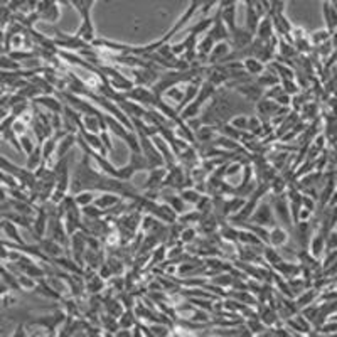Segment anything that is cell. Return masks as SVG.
<instances>
[{
  "label": "cell",
  "mask_w": 337,
  "mask_h": 337,
  "mask_svg": "<svg viewBox=\"0 0 337 337\" xmlns=\"http://www.w3.org/2000/svg\"><path fill=\"white\" fill-rule=\"evenodd\" d=\"M73 7H75L79 15H81V26L76 30V38L86 41L88 44H93L95 38V29H93V22H91V7L95 5V0H75V2H69Z\"/></svg>",
  "instance_id": "cell-1"
},
{
  "label": "cell",
  "mask_w": 337,
  "mask_h": 337,
  "mask_svg": "<svg viewBox=\"0 0 337 337\" xmlns=\"http://www.w3.org/2000/svg\"><path fill=\"white\" fill-rule=\"evenodd\" d=\"M248 221L253 224L263 226V228H273V226H277V219H275L272 202L265 198H261Z\"/></svg>",
  "instance_id": "cell-2"
},
{
  "label": "cell",
  "mask_w": 337,
  "mask_h": 337,
  "mask_svg": "<svg viewBox=\"0 0 337 337\" xmlns=\"http://www.w3.org/2000/svg\"><path fill=\"white\" fill-rule=\"evenodd\" d=\"M142 170H150L149 161H147L142 152H130V162H128L125 167L118 169V179L130 181L133 174L142 172Z\"/></svg>",
  "instance_id": "cell-3"
},
{
  "label": "cell",
  "mask_w": 337,
  "mask_h": 337,
  "mask_svg": "<svg viewBox=\"0 0 337 337\" xmlns=\"http://www.w3.org/2000/svg\"><path fill=\"white\" fill-rule=\"evenodd\" d=\"M138 135V142H140V150L142 154L145 155V158L149 161L150 165V170L152 169H158V167H165V162H164V157L161 152L157 150V147L154 145L150 137H147L144 133H137Z\"/></svg>",
  "instance_id": "cell-4"
},
{
  "label": "cell",
  "mask_w": 337,
  "mask_h": 337,
  "mask_svg": "<svg viewBox=\"0 0 337 337\" xmlns=\"http://www.w3.org/2000/svg\"><path fill=\"white\" fill-rule=\"evenodd\" d=\"M272 207H273V214L275 219L283 224V228L289 231L293 228V221L290 216V207H289V199H287V194H280V196H273L272 194Z\"/></svg>",
  "instance_id": "cell-5"
},
{
  "label": "cell",
  "mask_w": 337,
  "mask_h": 337,
  "mask_svg": "<svg viewBox=\"0 0 337 337\" xmlns=\"http://www.w3.org/2000/svg\"><path fill=\"white\" fill-rule=\"evenodd\" d=\"M123 96L127 98V100L142 105L147 110H150V108L155 110L157 100H158V96L154 93V91H152L150 88H145V86H133L130 91L123 93Z\"/></svg>",
  "instance_id": "cell-6"
},
{
  "label": "cell",
  "mask_w": 337,
  "mask_h": 337,
  "mask_svg": "<svg viewBox=\"0 0 337 337\" xmlns=\"http://www.w3.org/2000/svg\"><path fill=\"white\" fill-rule=\"evenodd\" d=\"M278 110L280 107L277 105V101H273V100L261 98V100L256 101V116L260 118L261 123H270V121L278 115Z\"/></svg>",
  "instance_id": "cell-7"
},
{
  "label": "cell",
  "mask_w": 337,
  "mask_h": 337,
  "mask_svg": "<svg viewBox=\"0 0 337 337\" xmlns=\"http://www.w3.org/2000/svg\"><path fill=\"white\" fill-rule=\"evenodd\" d=\"M219 12H221V21L224 22L226 29L229 30V34L235 30L236 26V2L235 0H221L218 2Z\"/></svg>",
  "instance_id": "cell-8"
},
{
  "label": "cell",
  "mask_w": 337,
  "mask_h": 337,
  "mask_svg": "<svg viewBox=\"0 0 337 337\" xmlns=\"http://www.w3.org/2000/svg\"><path fill=\"white\" fill-rule=\"evenodd\" d=\"M253 39H255V36L251 34L246 27H236V29L229 34L228 44L231 46L233 51H241V49L248 47Z\"/></svg>",
  "instance_id": "cell-9"
},
{
  "label": "cell",
  "mask_w": 337,
  "mask_h": 337,
  "mask_svg": "<svg viewBox=\"0 0 337 337\" xmlns=\"http://www.w3.org/2000/svg\"><path fill=\"white\" fill-rule=\"evenodd\" d=\"M32 105H38L51 113H63L66 103L61 100V98H56L54 95H41V96L36 98V100H32Z\"/></svg>",
  "instance_id": "cell-10"
},
{
  "label": "cell",
  "mask_w": 337,
  "mask_h": 337,
  "mask_svg": "<svg viewBox=\"0 0 337 337\" xmlns=\"http://www.w3.org/2000/svg\"><path fill=\"white\" fill-rule=\"evenodd\" d=\"M207 36L216 42H228L229 41V30L226 29L224 26V22L221 21V12H216V15H214V22H212V27L209 29V32H207Z\"/></svg>",
  "instance_id": "cell-11"
},
{
  "label": "cell",
  "mask_w": 337,
  "mask_h": 337,
  "mask_svg": "<svg viewBox=\"0 0 337 337\" xmlns=\"http://www.w3.org/2000/svg\"><path fill=\"white\" fill-rule=\"evenodd\" d=\"M38 14H39V21L56 22L59 19L58 2H52V0H41L38 4Z\"/></svg>",
  "instance_id": "cell-12"
},
{
  "label": "cell",
  "mask_w": 337,
  "mask_h": 337,
  "mask_svg": "<svg viewBox=\"0 0 337 337\" xmlns=\"http://www.w3.org/2000/svg\"><path fill=\"white\" fill-rule=\"evenodd\" d=\"M167 175V167H158V169H152L150 170V175L147 179L145 186H144V191L145 194L149 192H158L162 187V182Z\"/></svg>",
  "instance_id": "cell-13"
},
{
  "label": "cell",
  "mask_w": 337,
  "mask_h": 337,
  "mask_svg": "<svg viewBox=\"0 0 337 337\" xmlns=\"http://www.w3.org/2000/svg\"><path fill=\"white\" fill-rule=\"evenodd\" d=\"M233 51L231 46L228 42H218V44H214L211 54L207 56V64L209 66H218L221 64L223 61L229 56V52Z\"/></svg>",
  "instance_id": "cell-14"
},
{
  "label": "cell",
  "mask_w": 337,
  "mask_h": 337,
  "mask_svg": "<svg viewBox=\"0 0 337 337\" xmlns=\"http://www.w3.org/2000/svg\"><path fill=\"white\" fill-rule=\"evenodd\" d=\"M39 246L41 250L44 251V253L49 256V260H54V258H59V256H64V246L63 244H59L58 241H54L52 238H47L44 236L42 240L39 241Z\"/></svg>",
  "instance_id": "cell-15"
},
{
  "label": "cell",
  "mask_w": 337,
  "mask_h": 337,
  "mask_svg": "<svg viewBox=\"0 0 337 337\" xmlns=\"http://www.w3.org/2000/svg\"><path fill=\"white\" fill-rule=\"evenodd\" d=\"M79 135H81L83 140H84V142H86V145L90 147L91 150H95L96 154H100V155H103V157H107V155H108V150H107V147L103 145L100 135L91 133V132H86V130H84V128H81V130H79Z\"/></svg>",
  "instance_id": "cell-16"
},
{
  "label": "cell",
  "mask_w": 337,
  "mask_h": 337,
  "mask_svg": "<svg viewBox=\"0 0 337 337\" xmlns=\"http://www.w3.org/2000/svg\"><path fill=\"white\" fill-rule=\"evenodd\" d=\"M83 128L86 132L96 133V135L108 130L105 118H100V116H95V115H83Z\"/></svg>",
  "instance_id": "cell-17"
},
{
  "label": "cell",
  "mask_w": 337,
  "mask_h": 337,
  "mask_svg": "<svg viewBox=\"0 0 337 337\" xmlns=\"http://www.w3.org/2000/svg\"><path fill=\"white\" fill-rule=\"evenodd\" d=\"M2 218L5 219H10L12 223H15L17 226H21L24 229H29L32 233V228H34V219L36 216H27V214H21L17 211H12V212H2Z\"/></svg>",
  "instance_id": "cell-18"
},
{
  "label": "cell",
  "mask_w": 337,
  "mask_h": 337,
  "mask_svg": "<svg viewBox=\"0 0 337 337\" xmlns=\"http://www.w3.org/2000/svg\"><path fill=\"white\" fill-rule=\"evenodd\" d=\"M324 19H326V30L330 38H335V4L334 2H324L322 4Z\"/></svg>",
  "instance_id": "cell-19"
},
{
  "label": "cell",
  "mask_w": 337,
  "mask_h": 337,
  "mask_svg": "<svg viewBox=\"0 0 337 337\" xmlns=\"http://www.w3.org/2000/svg\"><path fill=\"white\" fill-rule=\"evenodd\" d=\"M289 231L285 228H280V226H273L272 229H270V238H268V244L273 248H281L285 246L287 243H289Z\"/></svg>",
  "instance_id": "cell-20"
},
{
  "label": "cell",
  "mask_w": 337,
  "mask_h": 337,
  "mask_svg": "<svg viewBox=\"0 0 337 337\" xmlns=\"http://www.w3.org/2000/svg\"><path fill=\"white\" fill-rule=\"evenodd\" d=\"M255 83L258 84L261 90H268V88L277 86V84H280V78L277 76V73H275L273 69H270V67L267 66L265 71H263L261 75H258V76L255 78Z\"/></svg>",
  "instance_id": "cell-21"
},
{
  "label": "cell",
  "mask_w": 337,
  "mask_h": 337,
  "mask_svg": "<svg viewBox=\"0 0 337 337\" xmlns=\"http://www.w3.org/2000/svg\"><path fill=\"white\" fill-rule=\"evenodd\" d=\"M238 93H241L246 100L250 101H258L263 98V93H265V90H261L258 84L255 81H250V84H241V86L236 88Z\"/></svg>",
  "instance_id": "cell-22"
},
{
  "label": "cell",
  "mask_w": 337,
  "mask_h": 337,
  "mask_svg": "<svg viewBox=\"0 0 337 337\" xmlns=\"http://www.w3.org/2000/svg\"><path fill=\"white\" fill-rule=\"evenodd\" d=\"M78 142V133H66L61 142L58 144V149H56V155H58V161L63 158L66 155H69L71 149L75 147V144Z\"/></svg>",
  "instance_id": "cell-23"
},
{
  "label": "cell",
  "mask_w": 337,
  "mask_h": 337,
  "mask_svg": "<svg viewBox=\"0 0 337 337\" xmlns=\"http://www.w3.org/2000/svg\"><path fill=\"white\" fill-rule=\"evenodd\" d=\"M120 201H121V196H118V194H115V192H103L101 196H98V198L95 199L93 204L98 207V209L107 211V209H110V207H113V206L118 204Z\"/></svg>",
  "instance_id": "cell-24"
},
{
  "label": "cell",
  "mask_w": 337,
  "mask_h": 337,
  "mask_svg": "<svg viewBox=\"0 0 337 337\" xmlns=\"http://www.w3.org/2000/svg\"><path fill=\"white\" fill-rule=\"evenodd\" d=\"M273 36H275V32H273L272 19H270V15L263 17V19L260 21V24H258V29H256L255 38L258 41H261V42H268L270 39L273 38Z\"/></svg>",
  "instance_id": "cell-25"
},
{
  "label": "cell",
  "mask_w": 337,
  "mask_h": 337,
  "mask_svg": "<svg viewBox=\"0 0 337 337\" xmlns=\"http://www.w3.org/2000/svg\"><path fill=\"white\" fill-rule=\"evenodd\" d=\"M244 5H246V27L251 34H256V29H258V24L261 21V17L256 14V10L253 9V0H246L244 2Z\"/></svg>",
  "instance_id": "cell-26"
},
{
  "label": "cell",
  "mask_w": 337,
  "mask_h": 337,
  "mask_svg": "<svg viewBox=\"0 0 337 337\" xmlns=\"http://www.w3.org/2000/svg\"><path fill=\"white\" fill-rule=\"evenodd\" d=\"M2 231H4V235H7L9 240H12L14 243H17V244H26V241L22 240L19 229H17V224L12 223L10 219H5V218L2 219Z\"/></svg>",
  "instance_id": "cell-27"
},
{
  "label": "cell",
  "mask_w": 337,
  "mask_h": 337,
  "mask_svg": "<svg viewBox=\"0 0 337 337\" xmlns=\"http://www.w3.org/2000/svg\"><path fill=\"white\" fill-rule=\"evenodd\" d=\"M324 250H326V236L321 235L318 231H315V235L312 236V240H310L309 253L314 256V258H321Z\"/></svg>",
  "instance_id": "cell-28"
},
{
  "label": "cell",
  "mask_w": 337,
  "mask_h": 337,
  "mask_svg": "<svg viewBox=\"0 0 337 337\" xmlns=\"http://www.w3.org/2000/svg\"><path fill=\"white\" fill-rule=\"evenodd\" d=\"M58 140H59L58 135H52L51 138H47L46 142L42 144V158H44L46 165H51L52 154H56V149H58V144H59Z\"/></svg>",
  "instance_id": "cell-29"
},
{
  "label": "cell",
  "mask_w": 337,
  "mask_h": 337,
  "mask_svg": "<svg viewBox=\"0 0 337 337\" xmlns=\"http://www.w3.org/2000/svg\"><path fill=\"white\" fill-rule=\"evenodd\" d=\"M214 130H216L218 135H221V137H226L229 140H235V142H240L241 135H243V132L236 130V128L231 127L229 123H219V125L214 127Z\"/></svg>",
  "instance_id": "cell-30"
},
{
  "label": "cell",
  "mask_w": 337,
  "mask_h": 337,
  "mask_svg": "<svg viewBox=\"0 0 337 337\" xmlns=\"http://www.w3.org/2000/svg\"><path fill=\"white\" fill-rule=\"evenodd\" d=\"M34 292H38V293H41V295H44V297L54 298V300H63V295H61L58 290H54L52 287L49 285V281H46L44 278H39L38 280V285H36V290Z\"/></svg>",
  "instance_id": "cell-31"
},
{
  "label": "cell",
  "mask_w": 337,
  "mask_h": 337,
  "mask_svg": "<svg viewBox=\"0 0 337 337\" xmlns=\"http://www.w3.org/2000/svg\"><path fill=\"white\" fill-rule=\"evenodd\" d=\"M42 164H44V158H42V145H38V147H36V150L32 152V154H29V155H27L26 169H29V170H32V172H36V170H38Z\"/></svg>",
  "instance_id": "cell-32"
},
{
  "label": "cell",
  "mask_w": 337,
  "mask_h": 337,
  "mask_svg": "<svg viewBox=\"0 0 337 337\" xmlns=\"http://www.w3.org/2000/svg\"><path fill=\"white\" fill-rule=\"evenodd\" d=\"M268 184H270V194H273V196H280V194H285L287 186H289V181H287L283 175L277 174V175H275L273 179L270 181Z\"/></svg>",
  "instance_id": "cell-33"
},
{
  "label": "cell",
  "mask_w": 337,
  "mask_h": 337,
  "mask_svg": "<svg viewBox=\"0 0 337 337\" xmlns=\"http://www.w3.org/2000/svg\"><path fill=\"white\" fill-rule=\"evenodd\" d=\"M212 22H214V17H202V19L196 22L191 29L186 30V34H192V36H196V38H198L199 34L206 32L207 29L212 27Z\"/></svg>",
  "instance_id": "cell-34"
},
{
  "label": "cell",
  "mask_w": 337,
  "mask_h": 337,
  "mask_svg": "<svg viewBox=\"0 0 337 337\" xmlns=\"http://www.w3.org/2000/svg\"><path fill=\"white\" fill-rule=\"evenodd\" d=\"M241 63H243V69L246 71L250 76H258L265 71V64H261L260 61H256L255 58H248V59L241 61Z\"/></svg>",
  "instance_id": "cell-35"
},
{
  "label": "cell",
  "mask_w": 337,
  "mask_h": 337,
  "mask_svg": "<svg viewBox=\"0 0 337 337\" xmlns=\"http://www.w3.org/2000/svg\"><path fill=\"white\" fill-rule=\"evenodd\" d=\"M238 243H241V244H250V246H255V244H265L258 236H255L253 233L248 231V229H240V233H238Z\"/></svg>",
  "instance_id": "cell-36"
},
{
  "label": "cell",
  "mask_w": 337,
  "mask_h": 337,
  "mask_svg": "<svg viewBox=\"0 0 337 337\" xmlns=\"http://www.w3.org/2000/svg\"><path fill=\"white\" fill-rule=\"evenodd\" d=\"M181 194V198L187 202V204H198L199 202V199L202 198L204 194H201L199 191H196L194 187H187V189H182V191L179 192Z\"/></svg>",
  "instance_id": "cell-37"
},
{
  "label": "cell",
  "mask_w": 337,
  "mask_h": 337,
  "mask_svg": "<svg viewBox=\"0 0 337 337\" xmlns=\"http://www.w3.org/2000/svg\"><path fill=\"white\" fill-rule=\"evenodd\" d=\"M96 198H98V196H96L93 191H83V192H78V194L75 196V201H76V204H78L79 207H84V206L93 204Z\"/></svg>",
  "instance_id": "cell-38"
},
{
  "label": "cell",
  "mask_w": 337,
  "mask_h": 337,
  "mask_svg": "<svg viewBox=\"0 0 337 337\" xmlns=\"http://www.w3.org/2000/svg\"><path fill=\"white\" fill-rule=\"evenodd\" d=\"M182 96H184V88H181V86H172V88H169L165 93L162 95V98L164 100H169V101H174V103H179L182 101ZM167 101V103H169ZM175 105V107H177Z\"/></svg>",
  "instance_id": "cell-39"
},
{
  "label": "cell",
  "mask_w": 337,
  "mask_h": 337,
  "mask_svg": "<svg viewBox=\"0 0 337 337\" xmlns=\"http://www.w3.org/2000/svg\"><path fill=\"white\" fill-rule=\"evenodd\" d=\"M196 238H198V231H196V228H191V226H184V229L181 231V238H179V241L186 246V244H191Z\"/></svg>",
  "instance_id": "cell-40"
},
{
  "label": "cell",
  "mask_w": 337,
  "mask_h": 337,
  "mask_svg": "<svg viewBox=\"0 0 337 337\" xmlns=\"http://www.w3.org/2000/svg\"><path fill=\"white\" fill-rule=\"evenodd\" d=\"M329 39H330V36H329L327 30H318V32H312L310 34L309 42H310L312 47H317V46L324 44V42H327Z\"/></svg>",
  "instance_id": "cell-41"
},
{
  "label": "cell",
  "mask_w": 337,
  "mask_h": 337,
  "mask_svg": "<svg viewBox=\"0 0 337 337\" xmlns=\"http://www.w3.org/2000/svg\"><path fill=\"white\" fill-rule=\"evenodd\" d=\"M149 329H150L152 335H169V334H172L170 330H174V327H170L167 324H162V322H152Z\"/></svg>",
  "instance_id": "cell-42"
},
{
  "label": "cell",
  "mask_w": 337,
  "mask_h": 337,
  "mask_svg": "<svg viewBox=\"0 0 337 337\" xmlns=\"http://www.w3.org/2000/svg\"><path fill=\"white\" fill-rule=\"evenodd\" d=\"M228 123L231 127H235L236 130L240 132H248V115H240V116H235V118H231Z\"/></svg>",
  "instance_id": "cell-43"
},
{
  "label": "cell",
  "mask_w": 337,
  "mask_h": 337,
  "mask_svg": "<svg viewBox=\"0 0 337 337\" xmlns=\"http://www.w3.org/2000/svg\"><path fill=\"white\" fill-rule=\"evenodd\" d=\"M201 216H202V212H199L198 209H196V211H191V212H184V214H181L179 218H177V223H181V224L199 223Z\"/></svg>",
  "instance_id": "cell-44"
},
{
  "label": "cell",
  "mask_w": 337,
  "mask_h": 337,
  "mask_svg": "<svg viewBox=\"0 0 337 337\" xmlns=\"http://www.w3.org/2000/svg\"><path fill=\"white\" fill-rule=\"evenodd\" d=\"M0 64H2V71H7V73L22 69V64L17 63V61H14V59L9 58V56H2V61H0Z\"/></svg>",
  "instance_id": "cell-45"
},
{
  "label": "cell",
  "mask_w": 337,
  "mask_h": 337,
  "mask_svg": "<svg viewBox=\"0 0 337 337\" xmlns=\"http://www.w3.org/2000/svg\"><path fill=\"white\" fill-rule=\"evenodd\" d=\"M21 138V145H22V150H24V154H32V152L36 150V147H38L39 144H36L34 142V138H30L29 135L26 133V135H22V137H19Z\"/></svg>",
  "instance_id": "cell-46"
},
{
  "label": "cell",
  "mask_w": 337,
  "mask_h": 337,
  "mask_svg": "<svg viewBox=\"0 0 337 337\" xmlns=\"http://www.w3.org/2000/svg\"><path fill=\"white\" fill-rule=\"evenodd\" d=\"M280 86L283 88V93L289 95V96H295V95L300 93V91H302L295 81H285V79H283V81H280Z\"/></svg>",
  "instance_id": "cell-47"
},
{
  "label": "cell",
  "mask_w": 337,
  "mask_h": 337,
  "mask_svg": "<svg viewBox=\"0 0 337 337\" xmlns=\"http://www.w3.org/2000/svg\"><path fill=\"white\" fill-rule=\"evenodd\" d=\"M2 182H4V187L7 186V189H19V187H22L21 182L17 181L14 175L9 174V172H4V170H2Z\"/></svg>",
  "instance_id": "cell-48"
},
{
  "label": "cell",
  "mask_w": 337,
  "mask_h": 337,
  "mask_svg": "<svg viewBox=\"0 0 337 337\" xmlns=\"http://www.w3.org/2000/svg\"><path fill=\"white\" fill-rule=\"evenodd\" d=\"M280 95H283V88H281L280 84H277V86H272V88L265 90V93H263V98H267V100H273V101H275Z\"/></svg>",
  "instance_id": "cell-49"
},
{
  "label": "cell",
  "mask_w": 337,
  "mask_h": 337,
  "mask_svg": "<svg viewBox=\"0 0 337 337\" xmlns=\"http://www.w3.org/2000/svg\"><path fill=\"white\" fill-rule=\"evenodd\" d=\"M14 132L19 135V137H22V135H26L27 133V123L24 120H21V118H17L15 121H14Z\"/></svg>",
  "instance_id": "cell-50"
},
{
  "label": "cell",
  "mask_w": 337,
  "mask_h": 337,
  "mask_svg": "<svg viewBox=\"0 0 337 337\" xmlns=\"http://www.w3.org/2000/svg\"><path fill=\"white\" fill-rule=\"evenodd\" d=\"M302 207L304 209H309L310 212H314L315 211V201L309 198V196L302 194Z\"/></svg>",
  "instance_id": "cell-51"
},
{
  "label": "cell",
  "mask_w": 337,
  "mask_h": 337,
  "mask_svg": "<svg viewBox=\"0 0 337 337\" xmlns=\"http://www.w3.org/2000/svg\"><path fill=\"white\" fill-rule=\"evenodd\" d=\"M100 137H101L103 145L107 147L108 154H113V145H112V140H110V133H108V130H107V132H101V133H100Z\"/></svg>",
  "instance_id": "cell-52"
},
{
  "label": "cell",
  "mask_w": 337,
  "mask_h": 337,
  "mask_svg": "<svg viewBox=\"0 0 337 337\" xmlns=\"http://www.w3.org/2000/svg\"><path fill=\"white\" fill-rule=\"evenodd\" d=\"M275 101H277V105H278V107H290V103H292V96H289V95H285V93H283V95H280Z\"/></svg>",
  "instance_id": "cell-53"
},
{
  "label": "cell",
  "mask_w": 337,
  "mask_h": 337,
  "mask_svg": "<svg viewBox=\"0 0 337 337\" xmlns=\"http://www.w3.org/2000/svg\"><path fill=\"white\" fill-rule=\"evenodd\" d=\"M218 2H214V0H211V2H202V14H207L209 12V9L212 7V5H216Z\"/></svg>",
  "instance_id": "cell-54"
},
{
  "label": "cell",
  "mask_w": 337,
  "mask_h": 337,
  "mask_svg": "<svg viewBox=\"0 0 337 337\" xmlns=\"http://www.w3.org/2000/svg\"><path fill=\"white\" fill-rule=\"evenodd\" d=\"M14 335H26V332H24V324L17 326V332H14Z\"/></svg>",
  "instance_id": "cell-55"
}]
</instances>
